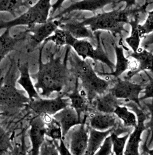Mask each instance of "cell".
I'll return each mask as SVG.
<instances>
[{
    "label": "cell",
    "mask_w": 153,
    "mask_h": 155,
    "mask_svg": "<svg viewBox=\"0 0 153 155\" xmlns=\"http://www.w3.org/2000/svg\"><path fill=\"white\" fill-rule=\"evenodd\" d=\"M45 45L42 44L39 50L38 71L31 77L36 80L34 87L43 97H49L54 92L60 93L70 83L73 74L68 68L67 61L71 48L68 47L62 61L60 56H56L57 52L51 53L49 61L44 63L42 54Z\"/></svg>",
    "instance_id": "6da1fadb"
},
{
    "label": "cell",
    "mask_w": 153,
    "mask_h": 155,
    "mask_svg": "<svg viewBox=\"0 0 153 155\" xmlns=\"http://www.w3.org/2000/svg\"><path fill=\"white\" fill-rule=\"evenodd\" d=\"M148 5L144 4L136 8H114L110 12L98 13L92 17L83 19V22L94 33L99 31H106L111 33L114 38L118 36L122 37L124 32H128L125 25L135 16L145 13Z\"/></svg>",
    "instance_id": "7a4b0ae2"
},
{
    "label": "cell",
    "mask_w": 153,
    "mask_h": 155,
    "mask_svg": "<svg viewBox=\"0 0 153 155\" xmlns=\"http://www.w3.org/2000/svg\"><path fill=\"white\" fill-rule=\"evenodd\" d=\"M68 61L71 65L73 74L81 84L90 104L97 97L105 94L114 82L100 78L92 65L86 60L78 57L74 52L70 51Z\"/></svg>",
    "instance_id": "3957f363"
},
{
    "label": "cell",
    "mask_w": 153,
    "mask_h": 155,
    "mask_svg": "<svg viewBox=\"0 0 153 155\" xmlns=\"http://www.w3.org/2000/svg\"><path fill=\"white\" fill-rule=\"evenodd\" d=\"M6 74L0 77V112L12 115L28 105L30 100L24 92L17 89V65L13 58Z\"/></svg>",
    "instance_id": "277c9868"
},
{
    "label": "cell",
    "mask_w": 153,
    "mask_h": 155,
    "mask_svg": "<svg viewBox=\"0 0 153 155\" xmlns=\"http://www.w3.org/2000/svg\"><path fill=\"white\" fill-rule=\"evenodd\" d=\"M51 0H38L29 7L24 13L8 21H0V30L10 29L18 26H25L26 28L35 25L43 24L49 20L51 11Z\"/></svg>",
    "instance_id": "5b68a950"
},
{
    "label": "cell",
    "mask_w": 153,
    "mask_h": 155,
    "mask_svg": "<svg viewBox=\"0 0 153 155\" xmlns=\"http://www.w3.org/2000/svg\"><path fill=\"white\" fill-rule=\"evenodd\" d=\"M95 39L96 41V48L87 40H77L71 46L74 52L76 55L83 60L92 59L93 61H99L106 64L112 71L114 65L109 59L106 53L104 51L101 38V33L98 31L95 32Z\"/></svg>",
    "instance_id": "8992f818"
},
{
    "label": "cell",
    "mask_w": 153,
    "mask_h": 155,
    "mask_svg": "<svg viewBox=\"0 0 153 155\" xmlns=\"http://www.w3.org/2000/svg\"><path fill=\"white\" fill-rule=\"evenodd\" d=\"M59 26V20L51 18L49 19L48 21L44 24L26 28L25 31L28 34L27 38L28 39L26 46L27 52L31 53L34 51L53 34Z\"/></svg>",
    "instance_id": "52a82bcc"
},
{
    "label": "cell",
    "mask_w": 153,
    "mask_h": 155,
    "mask_svg": "<svg viewBox=\"0 0 153 155\" xmlns=\"http://www.w3.org/2000/svg\"><path fill=\"white\" fill-rule=\"evenodd\" d=\"M113 47L115 50L116 55V64L114 66V70L109 73L96 72L98 74L101 76H111L115 78H119L125 72L128 71L127 74L124 79L130 80V79L135 76V73L137 70L136 62L133 60L130 61L129 58L126 57L125 54L124 41L122 37H120L119 40V45L113 42Z\"/></svg>",
    "instance_id": "ba28073f"
},
{
    "label": "cell",
    "mask_w": 153,
    "mask_h": 155,
    "mask_svg": "<svg viewBox=\"0 0 153 155\" xmlns=\"http://www.w3.org/2000/svg\"><path fill=\"white\" fill-rule=\"evenodd\" d=\"M86 114L81 123L71 129L63 138H67L68 148L73 155H84L87 146L90 127L86 124Z\"/></svg>",
    "instance_id": "9c48e42d"
},
{
    "label": "cell",
    "mask_w": 153,
    "mask_h": 155,
    "mask_svg": "<svg viewBox=\"0 0 153 155\" xmlns=\"http://www.w3.org/2000/svg\"><path fill=\"white\" fill-rule=\"evenodd\" d=\"M116 79L114 80V86L109 89V92L116 98L135 103L141 108L139 94L143 91L144 86L141 84L134 83L126 79L119 78Z\"/></svg>",
    "instance_id": "30bf717a"
},
{
    "label": "cell",
    "mask_w": 153,
    "mask_h": 155,
    "mask_svg": "<svg viewBox=\"0 0 153 155\" xmlns=\"http://www.w3.org/2000/svg\"><path fill=\"white\" fill-rule=\"evenodd\" d=\"M63 98L61 95L54 99H42L40 98L30 101L28 106L37 116L48 115L53 116L69 105Z\"/></svg>",
    "instance_id": "8fae6325"
},
{
    "label": "cell",
    "mask_w": 153,
    "mask_h": 155,
    "mask_svg": "<svg viewBox=\"0 0 153 155\" xmlns=\"http://www.w3.org/2000/svg\"><path fill=\"white\" fill-rule=\"evenodd\" d=\"M57 19L59 21V28L68 32L76 39L92 40L95 39V33L84 25L83 22V19L61 17Z\"/></svg>",
    "instance_id": "7c38bea8"
},
{
    "label": "cell",
    "mask_w": 153,
    "mask_h": 155,
    "mask_svg": "<svg viewBox=\"0 0 153 155\" xmlns=\"http://www.w3.org/2000/svg\"><path fill=\"white\" fill-rule=\"evenodd\" d=\"M129 107L132 108H135V111L138 115V119L137 125L135 127L132 134L129 135L123 155H140L139 152V143L141 141L142 134L146 129V127L144 125L146 116L140 109L136 108L135 105L130 104Z\"/></svg>",
    "instance_id": "4fadbf2b"
},
{
    "label": "cell",
    "mask_w": 153,
    "mask_h": 155,
    "mask_svg": "<svg viewBox=\"0 0 153 155\" xmlns=\"http://www.w3.org/2000/svg\"><path fill=\"white\" fill-rule=\"evenodd\" d=\"M115 4V0H81L73 2L68 7L65 8L59 15L51 18L57 19L74 12L86 11L94 13L98 10L103 9L109 4H112L114 6Z\"/></svg>",
    "instance_id": "5bb4252c"
},
{
    "label": "cell",
    "mask_w": 153,
    "mask_h": 155,
    "mask_svg": "<svg viewBox=\"0 0 153 155\" xmlns=\"http://www.w3.org/2000/svg\"><path fill=\"white\" fill-rule=\"evenodd\" d=\"M45 122L43 116H36L30 121L29 137L32 149L31 155H38L45 140Z\"/></svg>",
    "instance_id": "9a60e30c"
},
{
    "label": "cell",
    "mask_w": 153,
    "mask_h": 155,
    "mask_svg": "<svg viewBox=\"0 0 153 155\" xmlns=\"http://www.w3.org/2000/svg\"><path fill=\"white\" fill-rule=\"evenodd\" d=\"M10 29H6L0 35V66L2 61L10 52L16 50V46L21 41L27 38L28 34L25 31L16 35H12L10 32ZM1 69L0 67V77Z\"/></svg>",
    "instance_id": "2e32d148"
},
{
    "label": "cell",
    "mask_w": 153,
    "mask_h": 155,
    "mask_svg": "<svg viewBox=\"0 0 153 155\" xmlns=\"http://www.w3.org/2000/svg\"><path fill=\"white\" fill-rule=\"evenodd\" d=\"M53 117L60 124L63 138L71 129L82 122L76 111L70 105L56 113Z\"/></svg>",
    "instance_id": "e0dca14e"
},
{
    "label": "cell",
    "mask_w": 153,
    "mask_h": 155,
    "mask_svg": "<svg viewBox=\"0 0 153 155\" xmlns=\"http://www.w3.org/2000/svg\"><path fill=\"white\" fill-rule=\"evenodd\" d=\"M61 95L63 97H68L71 100L70 106L76 111L80 118L81 113H86L87 111L90 103L84 92L79 89V83L76 78L74 89L72 91L62 93Z\"/></svg>",
    "instance_id": "ac0fdd59"
},
{
    "label": "cell",
    "mask_w": 153,
    "mask_h": 155,
    "mask_svg": "<svg viewBox=\"0 0 153 155\" xmlns=\"http://www.w3.org/2000/svg\"><path fill=\"white\" fill-rule=\"evenodd\" d=\"M16 65L17 68L20 73L19 78L17 80L18 83L25 90L30 101L40 98L39 94L34 87L31 74H29V63L28 62L21 63L19 60L16 62Z\"/></svg>",
    "instance_id": "d6986e66"
},
{
    "label": "cell",
    "mask_w": 153,
    "mask_h": 155,
    "mask_svg": "<svg viewBox=\"0 0 153 155\" xmlns=\"http://www.w3.org/2000/svg\"><path fill=\"white\" fill-rule=\"evenodd\" d=\"M119 122L116 115L109 113H97L90 116V128L99 131H105L108 129L117 128L119 126Z\"/></svg>",
    "instance_id": "ffe728a7"
},
{
    "label": "cell",
    "mask_w": 153,
    "mask_h": 155,
    "mask_svg": "<svg viewBox=\"0 0 153 155\" xmlns=\"http://www.w3.org/2000/svg\"><path fill=\"white\" fill-rule=\"evenodd\" d=\"M131 57L137 64L135 76L141 71H153V54L152 51L140 48L136 52H130L128 57Z\"/></svg>",
    "instance_id": "44dd1931"
},
{
    "label": "cell",
    "mask_w": 153,
    "mask_h": 155,
    "mask_svg": "<svg viewBox=\"0 0 153 155\" xmlns=\"http://www.w3.org/2000/svg\"><path fill=\"white\" fill-rule=\"evenodd\" d=\"M140 18L136 17L130 21L129 25L131 26L130 35L125 38V41L132 49V52L137 51L140 48L141 40L146 36L139 24Z\"/></svg>",
    "instance_id": "7402d4cb"
},
{
    "label": "cell",
    "mask_w": 153,
    "mask_h": 155,
    "mask_svg": "<svg viewBox=\"0 0 153 155\" xmlns=\"http://www.w3.org/2000/svg\"><path fill=\"white\" fill-rule=\"evenodd\" d=\"M93 102L96 111L102 113L113 114L116 108L120 105L118 99L109 92L97 97Z\"/></svg>",
    "instance_id": "603a6c76"
},
{
    "label": "cell",
    "mask_w": 153,
    "mask_h": 155,
    "mask_svg": "<svg viewBox=\"0 0 153 155\" xmlns=\"http://www.w3.org/2000/svg\"><path fill=\"white\" fill-rule=\"evenodd\" d=\"M115 128L108 129L105 131H99L90 129L89 136L87 149L84 155H94L99 149L104 140L112 132Z\"/></svg>",
    "instance_id": "cb8c5ba5"
},
{
    "label": "cell",
    "mask_w": 153,
    "mask_h": 155,
    "mask_svg": "<svg viewBox=\"0 0 153 155\" xmlns=\"http://www.w3.org/2000/svg\"><path fill=\"white\" fill-rule=\"evenodd\" d=\"M76 40L68 32L58 28L43 44L46 46L48 43L51 42L58 49L65 46L71 48Z\"/></svg>",
    "instance_id": "d4e9b609"
},
{
    "label": "cell",
    "mask_w": 153,
    "mask_h": 155,
    "mask_svg": "<svg viewBox=\"0 0 153 155\" xmlns=\"http://www.w3.org/2000/svg\"><path fill=\"white\" fill-rule=\"evenodd\" d=\"M45 122V134L53 141H58L63 138L61 127L59 122L53 116L45 115L43 116Z\"/></svg>",
    "instance_id": "484cf974"
},
{
    "label": "cell",
    "mask_w": 153,
    "mask_h": 155,
    "mask_svg": "<svg viewBox=\"0 0 153 155\" xmlns=\"http://www.w3.org/2000/svg\"><path fill=\"white\" fill-rule=\"evenodd\" d=\"M31 5V0H0V12L8 13L16 18L21 8H29Z\"/></svg>",
    "instance_id": "4316f807"
},
{
    "label": "cell",
    "mask_w": 153,
    "mask_h": 155,
    "mask_svg": "<svg viewBox=\"0 0 153 155\" xmlns=\"http://www.w3.org/2000/svg\"><path fill=\"white\" fill-rule=\"evenodd\" d=\"M113 114L122 120L123 126L126 128H135L137 125L138 120L135 114L130 111L126 106L119 105Z\"/></svg>",
    "instance_id": "83f0119b"
},
{
    "label": "cell",
    "mask_w": 153,
    "mask_h": 155,
    "mask_svg": "<svg viewBox=\"0 0 153 155\" xmlns=\"http://www.w3.org/2000/svg\"><path fill=\"white\" fill-rule=\"evenodd\" d=\"M112 145V150L114 155H123L124 150L125 148V145L128 141V138L129 137V134L125 135L124 137H120L113 131L109 134Z\"/></svg>",
    "instance_id": "f1b7e54d"
},
{
    "label": "cell",
    "mask_w": 153,
    "mask_h": 155,
    "mask_svg": "<svg viewBox=\"0 0 153 155\" xmlns=\"http://www.w3.org/2000/svg\"><path fill=\"white\" fill-rule=\"evenodd\" d=\"M12 147L9 134L0 125V155H5Z\"/></svg>",
    "instance_id": "f546056e"
},
{
    "label": "cell",
    "mask_w": 153,
    "mask_h": 155,
    "mask_svg": "<svg viewBox=\"0 0 153 155\" xmlns=\"http://www.w3.org/2000/svg\"><path fill=\"white\" fill-rule=\"evenodd\" d=\"M38 155H59L53 140L45 138Z\"/></svg>",
    "instance_id": "4dcf8cb0"
},
{
    "label": "cell",
    "mask_w": 153,
    "mask_h": 155,
    "mask_svg": "<svg viewBox=\"0 0 153 155\" xmlns=\"http://www.w3.org/2000/svg\"><path fill=\"white\" fill-rule=\"evenodd\" d=\"M94 155H114L112 145L109 135L104 140L101 146Z\"/></svg>",
    "instance_id": "1f68e13d"
},
{
    "label": "cell",
    "mask_w": 153,
    "mask_h": 155,
    "mask_svg": "<svg viewBox=\"0 0 153 155\" xmlns=\"http://www.w3.org/2000/svg\"><path fill=\"white\" fill-rule=\"evenodd\" d=\"M9 151L10 152L8 155H28L24 135L22 136L21 142L16 144L13 147H11Z\"/></svg>",
    "instance_id": "d6a6232c"
},
{
    "label": "cell",
    "mask_w": 153,
    "mask_h": 155,
    "mask_svg": "<svg viewBox=\"0 0 153 155\" xmlns=\"http://www.w3.org/2000/svg\"><path fill=\"white\" fill-rule=\"evenodd\" d=\"M141 26L146 35L152 34L153 31V10L148 12V15L144 23L141 24Z\"/></svg>",
    "instance_id": "836d02e7"
},
{
    "label": "cell",
    "mask_w": 153,
    "mask_h": 155,
    "mask_svg": "<svg viewBox=\"0 0 153 155\" xmlns=\"http://www.w3.org/2000/svg\"><path fill=\"white\" fill-rule=\"evenodd\" d=\"M144 96L139 98V101H142L147 98H153V78H150V80L144 87Z\"/></svg>",
    "instance_id": "e575fe53"
},
{
    "label": "cell",
    "mask_w": 153,
    "mask_h": 155,
    "mask_svg": "<svg viewBox=\"0 0 153 155\" xmlns=\"http://www.w3.org/2000/svg\"><path fill=\"white\" fill-rule=\"evenodd\" d=\"M59 144L57 143V141H54V144L57 148L59 155H73L70 151L68 148L67 147L63 139H62L59 141Z\"/></svg>",
    "instance_id": "d590c367"
},
{
    "label": "cell",
    "mask_w": 153,
    "mask_h": 155,
    "mask_svg": "<svg viewBox=\"0 0 153 155\" xmlns=\"http://www.w3.org/2000/svg\"><path fill=\"white\" fill-rule=\"evenodd\" d=\"M122 2H123L126 3V7H125L126 8H132V6L136 4V0H119V1H116V4H115L114 7H115L117 4ZM145 3L147 4L150 5V4H151L153 3V2H152V0H145Z\"/></svg>",
    "instance_id": "8d00e7d4"
},
{
    "label": "cell",
    "mask_w": 153,
    "mask_h": 155,
    "mask_svg": "<svg viewBox=\"0 0 153 155\" xmlns=\"http://www.w3.org/2000/svg\"><path fill=\"white\" fill-rule=\"evenodd\" d=\"M65 1L66 0H56V1L54 2V4L51 5V11H50L51 18L52 17V16L54 15V13H56V12L62 7V4H63V2Z\"/></svg>",
    "instance_id": "74e56055"
},
{
    "label": "cell",
    "mask_w": 153,
    "mask_h": 155,
    "mask_svg": "<svg viewBox=\"0 0 153 155\" xmlns=\"http://www.w3.org/2000/svg\"><path fill=\"white\" fill-rule=\"evenodd\" d=\"M142 155H152V151H145L143 150Z\"/></svg>",
    "instance_id": "f35d334b"
}]
</instances>
